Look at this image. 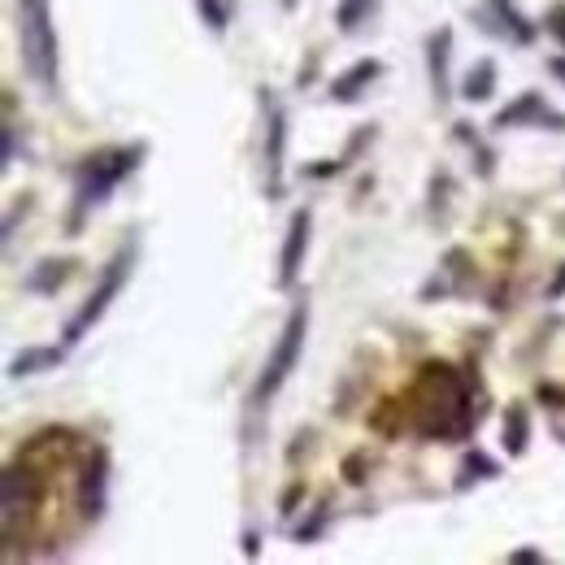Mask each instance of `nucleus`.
Instances as JSON below:
<instances>
[{
    "mask_svg": "<svg viewBox=\"0 0 565 565\" xmlns=\"http://www.w3.org/2000/svg\"><path fill=\"white\" fill-rule=\"evenodd\" d=\"M13 13H18V57H22V71L26 78L57 96L62 87V44H57V22H53V4L49 0H13Z\"/></svg>",
    "mask_w": 565,
    "mask_h": 565,
    "instance_id": "f03ea898",
    "label": "nucleus"
},
{
    "mask_svg": "<svg viewBox=\"0 0 565 565\" xmlns=\"http://www.w3.org/2000/svg\"><path fill=\"white\" fill-rule=\"evenodd\" d=\"M483 423V405L475 396V383L448 365L426 361L405 392V426L435 444H461Z\"/></svg>",
    "mask_w": 565,
    "mask_h": 565,
    "instance_id": "f257e3e1",
    "label": "nucleus"
},
{
    "mask_svg": "<svg viewBox=\"0 0 565 565\" xmlns=\"http://www.w3.org/2000/svg\"><path fill=\"white\" fill-rule=\"evenodd\" d=\"M475 279V262L466 248H448L439 270L423 282V300H452V296H466V287Z\"/></svg>",
    "mask_w": 565,
    "mask_h": 565,
    "instance_id": "1a4fd4ad",
    "label": "nucleus"
},
{
    "mask_svg": "<svg viewBox=\"0 0 565 565\" xmlns=\"http://www.w3.org/2000/svg\"><path fill=\"white\" fill-rule=\"evenodd\" d=\"M282 9H287V13H291V9H296V4H300V0H279Z\"/></svg>",
    "mask_w": 565,
    "mask_h": 565,
    "instance_id": "393cba45",
    "label": "nucleus"
},
{
    "mask_svg": "<svg viewBox=\"0 0 565 565\" xmlns=\"http://www.w3.org/2000/svg\"><path fill=\"white\" fill-rule=\"evenodd\" d=\"M448 57H452V31L439 26L426 35V71H430V92H435V105L444 109L448 96H452V83H448Z\"/></svg>",
    "mask_w": 565,
    "mask_h": 565,
    "instance_id": "9b49d317",
    "label": "nucleus"
},
{
    "mask_svg": "<svg viewBox=\"0 0 565 565\" xmlns=\"http://www.w3.org/2000/svg\"><path fill=\"white\" fill-rule=\"evenodd\" d=\"M383 74V62H374V57H365V62H356L349 66L344 74H335V83H331V100L335 105H353L361 100L365 92H370V83Z\"/></svg>",
    "mask_w": 565,
    "mask_h": 565,
    "instance_id": "ddd939ff",
    "label": "nucleus"
},
{
    "mask_svg": "<svg viewBox=\"0 0 565 565\" xmlns=\"http://www.w3.org/2000/svg\"><path fill=\"white\" fill-rule=\"evenodd\" d=\"M526 444H531V409H526V401H513L504 414V452L522 457Z\"/></svg>",
    "mask_w": 565,
    "mask_h": 565,
    "instance_id": "4468645a",
    "label": "nucleus"
},
{
    "mask_svg": "<svg viewBox=\"0 0 565 565\" xmlns=\"http://www.w3.org/2000/svg\"><path fill=\"white\" fill-rule=\"evenodd\" d=\"M553 71H557V74L565 78V62H553Z\"/></svg>",
    "mask_w": 565,
    "mask_h": 565,
    "instance_id": "a878e982",
    "label": "nucleus"
},
{
    "mask_svg": "<svg viewBox=\"0 0 565 565\" xmlns=\"http://www.w3.org/2000/svg\"><path fill=\"white\" fill-rule=\"evenodd\" d=\"M62 349H26L9 361V374L13 379H31V374H44V370H57L62 365Z\"/></svg>",
    "mask_w": 565,
    "mask_h": 565,
    "instance_id": "dca6fc26",
    "label": "nucleus"
},
{
    "mask_svg": "<svg viewBox=\"0 0 565 565\" xmlns=\"http://www.w3.org/2000/svg\"><path fill=\"white\" fill-rule=\"evenodd\" d=\"M495 131H509V127H548V131H565V114L553 109L544 100V92H522L513 105H504L492 118Z\"/></svg>",
    "mask_w": 565,
    "mask_h": 565,
    "instance_id": "6e6552de",
    "label": "nucleus"
},
{
    "mask_svg": "<svg viewBox=\"0 0 565 565\" xmlns=\"http://www.w3.org/2000/svg\"><path fill=\"white\" fill-rule=\"evenodd\" d=\"M131 262H136V248H118L114 253V262L105 266V275H100V282L92 287V296L78 305V313H74L71 322H66V344H78L105 313H109V305H114V296L122 291V282L131 279Z\"/></svg>",
    "mask_w": 565,
    "mask_h": 565,
    "instance_id": "39448f33",
    "label": "nucleus"
},
{
    "mask_svg": "<svg viewBox=\"0 0 565 565\" xmlns=\"http://www.w3.org/2000/svg\"><path fill=\"white\" fill-rule=\"evenodd\" d=\"M495 92V62L492 57H479L470 74L461 78V100H470V105H479V100H492Z\"/></svg>",
    "mask_w": 565,
    "mask_h": 565,
    "instance_id": "2eb2a0df",
    "label": "nucleus"
},
{
    "mask_svg": "<svg viewBox=\"0 0 565 565\" xmlns=\"http://www.w3.org/2000/svg\"><path fill=\"white\" fill-rule=\"evenodd\" d=\"M374 9H379V0H340L335 4V22H340L344 35H356L374 18Z\"/></svg>",
    "mask_w": 565,
    "mask_h": 565,
    "instance_id": "f3484780",
    "label": "nucleus"
},
{
    "mask_svg": "<svg viewBox=\"0 0 565 565\" xmlns=\"http://www.w3.org/2000/svg\"><path fill=\"white\" fill-rule=\"evenodd\" d=\"M196 9H201V18H205V26L213 35H222L231 26V18H235V0H196Z\"/></svg>",
    "mask_w": 565,
    "mask_h": 565,
    "instance_id": "aec40b11",
    "label": "nucleus"
},
{
    "mask_svg": "<svg viewBox=\"0 0 565 565\" xmlns=\"http://www.w3.org/2000/svg\"><path fill=\"white\" fill-rule=\"evenodd\" d=\"M74 500H78V518L83 522H100L105 518V504H109V452L100 444L87 448L83 461H78Z\"/></svg>",
    "mask_w": 565,
    "mask_h": 565,
    "instance_id": "0eeeda50",
    "label": "nucleus"
},
{
    "mask_svg": "<svg viewBox=\"0 0 565 565\" xmlns=\"http://www.w3.org/2000/svg\"><path fill=\"white\" fill-rule=\"evenodd\" d=\"M262 109H266V136H262V170H266V196L279 201L282 183H287V114L270 96V87H262Z\"/></svg>",
    "mask_w": 565,
    "mask_h": 565,
    "instance_id": "423d86ee",
    "label": "nucleus"
},
{
    "mask_svg": "<svg viewBox=\"0 0 565 565\" xmlns=\"http://www.w3.org/2000/svg\"><path fill=\"white\" fill-rule=\"evenodd\" d=\"M479 18H495V35L513 40V44H531L535 40V22H526V13L513 4V0H483Z\"/></svg>",
    "mask_w": 565,
    "mask_h": 565,
    "instance_id": "f8f14e48",
    "label": "nucleus"
},
{
    "mask_svg": "<svg viewBox=\"0 0 565 565\" xmlns=\"http://www.w3.org/2000/svg\"><path fill=\"white\" fill-rule=\"evenodd\" d=\"M457 140L466 143L470 152H479V179H492V170H495V166H492V148H483V140L470 131V122H457Z\"/></svg>",
    "mask_w": 565,
    "mask_h": 565,
    "instance_id": "412c9836",
    "label": "nucleus"
},
{
    "mask_svg": "<svg viewBox=\"0 0 565 565\" xmlns=\"http://www.w3.org/2000/svg\"><path fill=\"white\" fill-rule=\"evenodd\" d=\"M540 401H548V426H553V435L565 444V392H557V387H540Z\"/></svg>",
    "mask_w": 565,
    "mask_h": 565,
    "instance_id": "4be33fe9",
    "label": "nucleus"
},
{
    "mask_svg": "<svg viewBox=\"0 0 565 565\" xmlns=\"http://www.w3.org/2000/svg\"><path fill=\"white\" fill-rule=\"evenodd\" d=\"M305 335H309V300H305V291H300L296 305H291V313H287V322H282L275 349H270L266 365H262V374H257V383H253V396H248L253 409H266V405L279 396V387L291 379V370L300 365Z\"/></svg>",
    "mask_w": 565,
    "mask_h": 565,
    "instance_id": "20e7f679",
    "label": "nucleus"
},
{
    "mask_svg": "<svg viewBox=\"0 0 565 565\" xmlns=\"http://www.w3.org/2000/svg\"><path fill=\"white\" fill-rule=\"evenodd\" d=\"M544 31H548V35H557V40H562V49H565V4H553V9L544 13Z\"/></svg>",
    "mask_w": 565,
    "mask_h": 565,
    "instance_id": "5701e85b",
    "label": "nucleus"
},
{
    "mask_svg": "<svg viewBox=\"0 0 565 565\" xmlns=\"http://www.w3.org/2000/svg\"><path fill=\"white\" fill-rule=\"evenodd\" d=\"M71 266L74 262H40V270L26 279V287L40 291V296H49V291H57L62 282L71 279Z\"/></svg>",
    "mask_w": 565,
    "mask_h": 565,
    "instance_id": "6ab92c4d",
    "label": "nucleus"
},
{
    "mask_svg": "<svg viewBox=\"0 0 565 565\" xmlns=\"http://www.w3.org/2000/svg\"><path fill=\"white\" fill-rule=\"evenodd\" d=\"M140 157H143V143H114V148H100V152L83 157V166H78V174H74L71 226H78L92 210H100V205L114 196V188L140 166Z\"/></svg>",
    "mask_w": 565,
    "mask_h": 565,
    "instance_id": "7ed1b4c3",
    "label": "nucleus"
},
{
    "mask_svg": "<svg viewBox=\"0 0 565 565\" xmlns=\"http://www.w3.org/2000/svg\"><path fill=\"white\" fill-rule=\"evenodd\" d=\"M309 226H313V213L296 210L287 222V235H282V253H279V287L287 291L291 282L300 279V266H305V253H309Z\"/></svg>",
    "mask_w": 565,
    "mask_h": 565,
    "instance_id": "9d476101",
    "label": "nucleus"
},
{
    "mask_svg": "<svg viewBox=\"0 0 565 565\" xmlns=\"http://www.w3.org/2000/svg\"><path fill=\"white\" fill-rule=\"evenodd\" d=\"M500 475V466H495L488 452H466V461H461V479H457V492H466L470 483H483V479H495Z\"/></svg>",
    "mask_w": 565,
    "mask_h": 565,
    "instance_id": "a211bd4d",
    "label": "nucleus"
},
{
    "mask_svg": "<svg viewBox=\"0 0 565 565\" xmlns=\"http://www.w3.org/2000/svg\"><path fill=\"white\" fill-rule=\"evenodd\" d=\"M509 562H544V553H531V548H522V553H513Z\"/></svg>",
    "mask_w": 565,
    "mask_h": 565,
    "instance_id": "b1692460",
    "label": "nucleus"
}]
</instances>
